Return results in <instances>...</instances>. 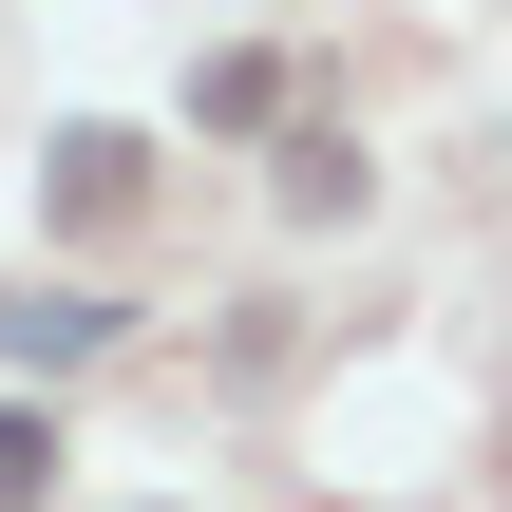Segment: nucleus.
<instances>
[{
  "instance_id": "nucleus-1",
  "label": "nucleus",
  "mask_w": 512,
  "mask_h": 512,
  "mask_svg": "<svg viewBox=\"0 0 512 512\" xmlns=\"http://www.w3.org/2000/svg\"><path fill=\"white\" fill-rule=\"evenodd\" d=\"M57 209H133V133H57Z\"/></svg>"
},
{
  "instance_id": "nucleus-2",
  "label": "nucleus",
  "mask_w": 512,
  "mask_h": 512,
  "mask_svg": "<svg viewBox=\"0 0 512 512\" xmlns=\"http://www.w3.org/2000/svg\"><path fill=\"white\" fill-rule=\"evenodd\" d=\"M95 323H114V304H0V342H19V361H95Z\"/></svg>"
},
{
  "instance_id": "nucleus-3",
  "label": "nucleus",
  "mask_w": 512,
  "mask_h": 512,
  "mask_svg": "<svg viewBox=\"0 0 512 512\" xmlns=\"http://www.w3.org/2000/svg\"><path fill=\"white\" fill-rule=\"evenodd\" d=\"M57 494V418H19V399H0V512H38Z\"/></svg>"
}]
</instances>
